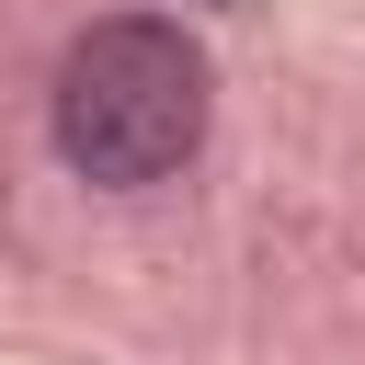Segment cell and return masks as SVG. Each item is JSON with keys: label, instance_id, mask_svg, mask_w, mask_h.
Instances as JSON below:
<instances>
[{"label": "cell", "instance_id": "obj_1", "mask_svg": "<svg viewBox=\"0 0 365 365\" xmlns=\"http://www.w3.org/2000/svg\"><path fill=\"white\" fill-rule=\"evenodd\" d=\"M205 57L182 23H148V11H114L68 46L57 68V148L80 182H160L205 148Z\"/></svg>", "mask_w": 365, "mask_h": 365}]
</instances>
